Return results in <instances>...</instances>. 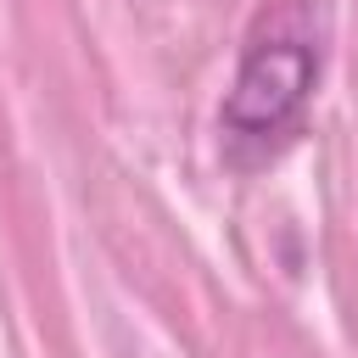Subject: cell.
Instances as JSON below:
<instances>
[{
  "label": "cell",
  "mask_w": 358,
  "mask_h": 358,
  "mask_svg": "<svg viewBox=\"0 0 358 358\" xmlns=\"http://www.w3.org/2000/svg\"><path fill=\"white\" fill-rule=\"evenodd\" d=\"M308 17H313L308 0H280L274 17L257 22V34L235 67L218 129L241 162L285 145L308 112V95L319 84V34L308 28Z\"/></svg>",
  "instance_id": "6da1fadb"
}]
</instances>
